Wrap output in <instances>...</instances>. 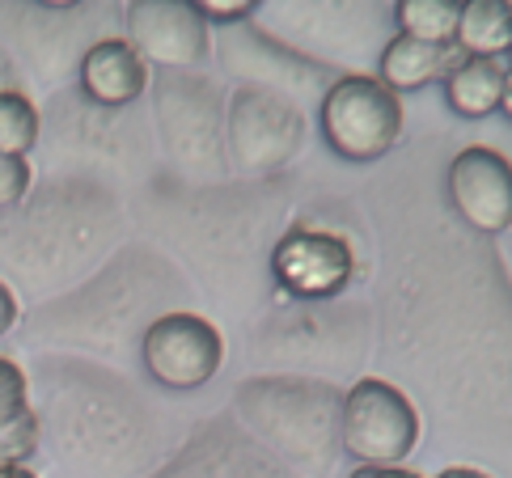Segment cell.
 Here are the masks:
<instances>
[{"mask_svg":"<svg viewBox=\"0 0 512 478\" xmlns=\"http://www.w3.org/2000/svg\"><path fill=\"white\" fill-rule=\"evenodd\" d=\"M271 271L284 292L301 301H331L352 284L356 250L347 237L314 225H292L276 250H271Z\"/></svg>","mask_w":512,"mask_h":478,"instance_id":"cell-9","label":"cell"},{"mask_svg":"<svg viewBox=\"0 0 512 478\" xmlns=\"http://www.w3.org/2000/svg\"><path fill=\"white\" fill-rule=\"evenodd\" d=\"M233 424L297 478H326L339 457L343 390L314 377H254L233 394Z\"/></svg>","mask_w":512,"mask_h":478,"instance_id":"cell-3","label":"cell"},{"mask_svg":"<svg viewBox=\"0 0 512 478\" xmlns=\"http://www.w3.org/2000/svg\"><path fill=\"white\" fill-rule=\"evenodd\" d=\"M39 432L72 478H144L157 449L153 415L111 377L81 360H43L30 394Z\"/></svg>","mask_w":512,"mask_h":478,"instance_id":"cell-1","label":"cell"},{"mask_svg":"<svg viewBox=\"0 0 512 478\" xmlns=\"http://www.w3.org/2000/svg\"><path fill=\"white\" fill-rule=\"evenodd\" d=\"M0 89H17L13 85V64L5 60V51H0Z\"/></svg>","mask_w":512,"mask_h":478,"instance_id":"cell-27","label":"cell"},{"mask_svg":"<svg viewBox=\"0 0 512 478\" xmlns=\"http://www.w3.org/2000/svg\"><path fill=\"white\" fill-rule=\"evenodd\" d=\"M436 478H491V474H483V470H470V466H453V470H441Z\"/></svg>","mask_w":512,"mask_h":478,"instance_id":"cell-26","label":"cell"},{"mask_svg":"<svg viewBox=\"0 0 512 478\" xmlns=\"http://www.w3.org/2000/svg\"><path fill=\"white\" fill-rule=\"evenodd\" d=\"M419 445L415 402L386 377H360L343 390L339 411V449L360 466H402Z\"/></svg>","mask_w":512,"mask_h":478,"instance_id":"cell-7","label":"cell"},{"mask_svg":"<svg viewBox=\"0 0 512 478\" xmlns=\"http://www.w3.org/2000/svg\"><path fill=\"white\" fill-rule=\"evenodd\" d=\"M30 402V377L22 364H13L9 356H0V424L13 419Z\"/></svg>","mask_w":512,"mask_h":478,"instance_id":"cell-21","label":"cell"},{"mask_svg":"<svg viewBox=\"0 0 512 478\" xmlns=\"http://www.w3.org/2000/svg\"><path fill=\"white\" fill-rule=\"evenodd\" d=\"M449 204L474 233H504L512 225V165L487 144H470L449 161Z\"/></svg>","mask_w":512,"mask_h":478,"instance_id":"cell-12","label":"cell"},{"mask_svg":"<svg viewBox=\"0 0 512 478\" xmlns=\"http://www.w3.org/2000/svg\"><path fill=\"white\" fill-rule=\"evenodd\" d=\"M457 64H462V51L453 43L441 47V43H419V39H407V34H394L377 55V72H381L377 81L402 94V89H424L432 81H445Z\"/></svg>","mask_w":512,"mask_h":478,"instance_id":"cell-15","label":"cell"},{"mask_svg":"<svg viewBox=\"0 0 512 478\" xmlns=\"http://www.w3.org/2000/svg\"><path fill=\"white\" fill-rule=\"evenodd\" d=\"M373 478H424V474H415L407 466H373Z\"/></svg>","mask_w":512,"mask_h":478,"instance_id":"cell-25","label":"cell"},{"mask_svg":"<svg viewBox=\"0 0 512 478\" xmlns=\"http://www.w3.org/2000/svg\"><path fill=\"white\" fill-rule=\"evenodd\" d=\"M221 55H225V60H242V55H246V64H233L229 72H237L242 85L280 89V94H288L292 102H297L301 94H326V85H331V81H326V64L305 60L301 51L276 43L271 34L254 30V26L225 34Z\"/></svg>","mask_w":512,"mask_h":478,"instance_id":"cell-13","label":"cell"},{"mask_svg":"<svg viewBox=\"0 0 512 478\" xmlns=\"http://www.w3.org/2000/svg\"><path fill=\"white\" fill-rule=\"evenodd\" d=\"M77 85L81 94L102 106V110H123L149 89V64L132 51V43L119 34H102L89 43V51L77 64Z\"/></svg>","mask_w":512,"mask_h":478,"instance_id":"cell-14","label":"cell"},{"mask_svg":"<svg viewBox=\"0 0 512 478\" xmlns=\"http://www.w3.org/2000/svg\"><path fill=\"white\" fill-rule=\"evenodd\" d=\"M453 47L474 60H500L512 47V9L504 0H470L457 13Z\"/></svg>","mask_w":512,"mask_h":478,"instance_id":"cell-17","label":"cell"},{"mask_svg":"<svg viewBox=\"0 0 512 478\" xmlns=\"http://www.w3.org/2000/svg\"><path fill=\"white\" fill-rule=\"evenodd\" d=\"M140 360L149 377L166 390H199L225 364V335L195 309H170L157 322L144 326Z\"/></svg>","mask_w":512,"mask_h":478,"instance_id":"cell-8","label":"cell"},{"mask_svg":"<svg viewBox=\"0 0 512 478\" xmlns=\"http://www.w3.org/2000/svg\"><path fill=\"white\" fill-rule=\"evenodd\" d=\"M457 13H462V5H453V0H398L394 26H398V34H407V39L449 47L453 30H457Z\"/></svg>","mask_w":512,"mask_h":478,"instance_id":"cell-18","label":"cell"},{"mask_svg":"<svg viewBox=\"0 0 512 478\" xmlns=\"http://www.w3.org/2000/svg\"><path fill=\"white\" fill-rule=\"evenodd\" d=\"M39 449H43L39 415H34V407L26 402V407L17 411L13 419L0 424V462H5V466H26Z\"/></svg>","mask_w":512,"mask_h":478,"instance_id":"cell-20","label":"cell"},{"mask_svg":"<svg viewBox=\"0 0 512 478\" xmlns=\"http://www.w3.org/2000/svg\"><path fill=\"white\" fill-rule=\"evenodd\" d=\"M0 470H5V462H0Z\"/></svg>","mask_w":512,"mask_h":478,"instance_id":"cell-30","label":"cell"},{"mask_svg":"<svg viewBox=\"0 0 512 478\" xmlns=\"http://www.w3.org/2000/svg\"><path fill=\"white\" fill-rule=\"evenodd\" d=\"M17 318H22V305H17V292L0 280V335H9V330L17 326Z\"/></svg>","mask_w":512,"mask_h":478,"instance_id":"cell-24","label":"cell"},{"mask_svg":"<svg viewBox=\"0 0 512 478\" xmlns=\"http://www.w3.org/2000/svg\"><path fill=\"white\" fill-rule=\"evenodd\" d=\"M119 199L98 182H51L0 212V271L34 292L68 288L115 242Z\"/></svg>","mask_w":512,"mask_h":478,"instance_id":"cell-2","label":"cell"},{"mask_svg":"<svg viewBox=\"0 0 512 478\" xmlns=\"http://www.w3.org/2000/svg\"><path fill=\"white\" fill-rule=\"evenodd\" d=\"M199 13V22H216V26H229V22H250L254 13H259L263 5L259 0H199V5H191Z\"/></svg>","mask_w":512,"mask_h":478,"instance_id":"cell-23","label":"cell"},{"mask_svg":"<svg viewBox=\"0 0 512 478\" xmlns=\"http://www.w3.org/2000/svg\"><path fill=\"white\" fill-rule=\"evenodd\" d=\"M318 127L343 161H377L402 136V102L394 89L364 72H339L318 98Z\"/></svg>","mask_w":512,"mask_h":478,"instance_id":"cell-6","label":"cell"},{"mask_svg":"<svg viewBox=\"0 0 512 478\" xmlns=\"http://www.w3.org/2000/svg\"><path fill=\"white\" fill-rule=\"evenodd\" d=\"M123 26L132 51L161 72H195L208 55V26L182 0H132Z\"/></svg>","mask_w":512,"mask_h":478,"instance_id":"cell-10","label":"cell"},{"mask_svg":"<svg viewBox=\"0 0 512 478\" xmlns=\"http://www.w3.org/2000/svg\"><path fill=\"white\" fill-rule=\"evenodd\" d=\"M445 102L453 106V115H462V119L500 115L508 106V68L500 60L462 55V64L445 77Z\"/></svg>","mask_w":512,"mask_h":478,"instance_id":"cell-16","label":"cell"},{"mask_svg":"<svg viewBox=\"0 0 512 478\" xmlns=\"http://www.w3.org/2000/svg\"><path fill=\"white\" fill-rule=\"evenodd\" d=\"M305 144V110L280 89L237 85L225 98V165L229 174L276 178Z\"/></svg>","mask_w":512,"mask_h":478,"instance_id":"cell-5","label":"cell"},{"mask_svg":"<svg viewBox=\"0 0 512 478\" xmlns=\"http://www.w3.org/2000/svg\"><path fill=\"white\" fill-rule=\"evenodd\" d=\"M43 119L22 89H0V157H30L39 144Z\"/></svg>","mask_w":512,"mask_h":478,"instance_id":"cell-19","label":"cell"},{"mask_svg":"<svg viewBox=\"0 0 512 478\" xmlns=\"http://www.w3.org/2000/svg\"><path fill=\"white\" fill-rule=\"evenodd\" d=\"M34 187L30 161L26 157H0V212L17 208Z\"/></svg>","mask_w":512,"mask_h":478,"instance_id":"cell-22","label":"cell"},{"mask_svg":"<svg viewBox=\"0 0 512 478\" xmlns=\"http://www.w3.org/2000/svg\"><path fill=\"white\" fill-rule=\"evenodd\" d=\"M352 478H373V466H360V470H352Z\"/></svg>","mask_w":512,"mask_h":478,"instance_id":"cell-29","label":"cell"},{"mask_svg":"<svg viewBox=\"0 0 512 478\" xmlns=\"http://www.w3.org/2000/svg\"><path fill=\"white\" fill-rule=\"evenodd\" d=\"M153 119L170 165L199 187L229 174L225 165V94L199 72H157Z\"/></svg>","mask_w":512,"mask_h":478,"instance_id":"cell-4","label":"cell"},{"mask_svg":"<svg viewBox=\"0 0 512 478\" xmlns=\"http://www.w3.org/2000/svg\"><path fill=\"white\" fill-rule=\"evenodd\" d=\"M0 478H39V474H34L30 466H5V470H0Z\"/></svg>","mask_w":512,"mask_h":478,"instance_id":"cell-28","label":"cell"},{"mask_svg":"<svg viewBox=\"0 0 512 478\" xmlns=\"http://www.w3.org/2000/svg\"><path fill=\"white\" fill-rule=\"evenodd\" d=\"M149 478H297L276 457L263 453L233 419H212Z\"/></svg>","mask_w":512,"mask_h":478,"instance_id":"cell-11","label":"cell"}]
</instances>
